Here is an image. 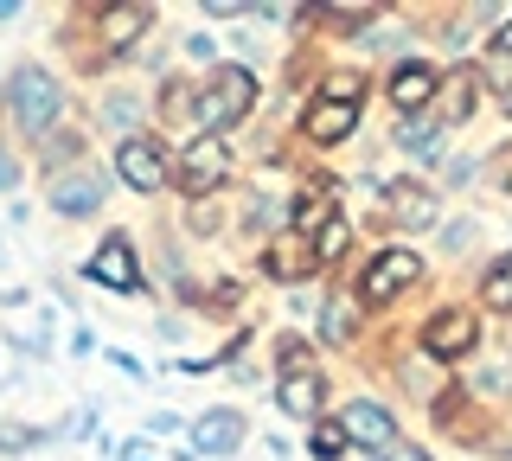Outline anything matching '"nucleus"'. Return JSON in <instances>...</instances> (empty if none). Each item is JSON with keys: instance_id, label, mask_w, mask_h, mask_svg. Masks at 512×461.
<instances>
[{"instance_id": "19", "label": "nucleus", "mask_w": 512, "mask_h": 461, "mask_svg": "<svg viewBox=\"0 0 512 461\" xmlns=\"http://www.w3.org/2000/svg\"><path fill=\"white\" fill-rule=\"evenodd\" d=\"M487 301L493 308H512V257H500L487 269Z\"/></svg>"}, {"instance_id": "18", "label": "nucleus", "mask_w": 512, "mask_h": 461, "mask_svg": "<svg viewBox=\"0 0 512 461\" xmlns=\"http://www.w3.org/2000/svg\"><path fill=\"white\" fill-rule=\"evenodd\" d=\"M397 141H404L410 154H436V148H442V122H410Z\"/></svg>"}, {"instance_id": "11", "label": "nucleus", "mask_w": 512, "mask_h": 461, "mask_svg": "<svg viewBox=\"0 0 512 461\" xmlns=\"http://www.w3.org/2000/svg\"><path fill=\"white\" fill-rule=\"evenodd\" d=\"M429 97H436V65H397L391 103H397V109H423Z\"/></svg>"}, {"instance_id": "27", "label": "nucleus", "mask_w": 512, "mask_h": 461, "mask_svg": "<svg viewBox=\"0 0 512 461\" xmlns=\"http://www.w3.org/2000/svg\"><path fill=\"white\" fill-rule=\"evenodd\" d=\"M13 13H20V7H13V0H0V20H13Z\"/></svg>"}, {"instance_id": "1", "label": "nucleus", "mask_w": 512, "mask_h": 461, "mask_svg": "<svg viewBox=\"0 0 512 461\" xmlns=\"http://www.w3.org/2000/svg\"><path fill=\"white\" fill-rule=\"evenodd\" d=\"M256 103V77L244 71V65H224V71H212L205 77V97H199V129H231L237 116Z\"/></svg>"}, {"instance_id": "2", "label": "nucleus", "mask_w": 512, "mask_h": 461, "mask_svg": "<svg viewBox=\"0 0 512 461\" xmlns=\"http://www.w3.org/2000/svg\"><path fill=\"white\" fill-rule=\"evenodd\" d=\"M13 116H20L26 135H45V129H52V116H58V84H52L39 65H26L20 77H13Z\"/></svg>"}, {"instance_id": "8", "label": "nucleus", "mask_w": 512, "mask_h": 461, "mask_svg": "<svg viewBox=\"0 0 512 461\" xmlns=\"http://www.w3.org/2000/svg\"><path fill=\"white\" fill-rule=\"evenodd\" d=\"M346 436L352 442H365V449H391L397 442V423H391V410L384 404H346Z\"/></svg>"}, {"instance_id": "7", "label": "nucleus", "mask_w": 512, "mask_h": 461, "mask_svg": "<svg viewBox=\"0 0 512 461\" xmlns=\"http://www.w3.org/2000/svg\"><path fill=\"white\" fill-rule=\"evenodd\" d=\"M474 314H461V308H448V314H436V321H429V333H423V346L436 359H461V353H474Z\"/></svg>"}, {"instance_id": "29", "label": "nucleus", "mask_w": 512, "mask_h": 461, "mask_svg": "<svg viewBox=\"0 0 512 461\" xmlns=\"http://www.w3.org/2000/svg\"><path fill=\"white\" fill-rule=\"evenodd\" d=\"M128 461H148V455H141V449H135V455H128Z\"/></svg>"}, {"instance_id": "15", "label": "nucleus", "mask_w": 512, "mask_h": 461, "mask_svg": "<svg viewBox=\"0 0 512 461\" xmlns=\"http://www.w3.org/2000/svg\"><path fill=\"white\" fill-rule=\"evenodd\" d=\"M282 410H288V417H314V410H320V378L314 372H301V378H282Z\"/></svg>"}, {"instance_id": "16", "label": "nucleus", "mask_w": 512, "mask_h": 461, "mask_svg": "<svg viewBox=\"0 0 512 461\" xmlns=\"http://www.w3.org/2000/svg\"><path fill=\"white\" fill-rule=\"evenodd\" d=\"M295 237H308V225H333V212H327V193H314V199H295Z\"/></svg>"}, {"instance_id": "14", "label": "nucleus", "mask_w": 512, "mask_h": 461, "mask_svg": "<svg viewBox=\"0 0 512 461\" xmlns=\"http://www.w3.org/2000/svg\"><path fill=\"white\" fill-rule=\"evenodd\" d=\"M263 263H269V276H276V282H295L301 269H314V250H308V237H282Z\"/></svg>"}, {"instance_id": "17", "label": "nucleus", "mask_w": 512, "mask_h": 461, "mask_svg": "<svg viewBox=\"0 0 512 461\" xmlns=\"http://www.w3.org/2000/svg\"><path fill=\"white\" fill-rule=\"evenodd\" d=\"M346 218H333V225H320V237H314V263H333V257H340V250H346Z\"/></svg>"}, {"instance_id": "10", "label": "nucleus", "mask_w": 512, "mask_h": 461, "mask_svg": "<svg viewBox=\"0 0 512 461\" xmlns=\"http://www.w3.org/2000/svg\"><path fill=\"white\" fill-rule=\"evenodd\" d=\"M103 205V180H90V173H71V180H58L52 186V212H71V218H84Z\"/></svg>"}, {"instance_id": "24", "label": "nucleus", "mask_w": 512, "mask_h": 461, "mask_svg": "<svg viewBox=\"0 0 512 461\" xmlns=\"http://www.w3.org/2000/svg\"><path fill=\"white\" fill-rule=\"evenodd\" d=\"M103 116H109V122H116V129H122V122H135V103H128V97H116V103L103 109Z\"/></svg>"}, {"instance_id": "30", "label": "nucleus", "mask_w": 512, "mask_h": 461, "mask_svg": "<svg viewBox=\"0 0 512 461\" xmlns=\"http://www.w3.org/2000/svg\"><path fill=\"white\" fill-rule=\"evenodd\" d=\"M506 103H512V84H506Z\"/></svg>"}, {"instance_id": "22", "label": "nucleus", "mask_w": 512, "mask_h": 461, "mask_svg": "<svg viewBox=\"0 0 512 461\" xmlns=\"http://www.w3.org/2000/svg\"><path fill=\"white\" fill-rule=\"evenodd\" d=\"M365 84H352V77H327V90H320V103H359Z\"/></svg>"}, {"instance_id": "25", "label": "nucleus", "mask_w": 512, "mask_h": 461, "mask_svg": "<svg viewBox=\"0 0 512 461\" xmlns=\"http://www.w3.org/2000/svg\"><path fill=\"white\" fill-rule=\"evenodd\" d=\"M493 45H500V52H512V20L500 26V33H493Z\"/></svg>"}, {"instance_id": "13", "label": "nucleus", "mask_w": 512, "mask_h": 461, "mask_svg": "<svg viewBox=\"0 0 512 461\" xmlns=\"http://www.w3.org/2000/svg\"><path fill=\"white\" fill-rule=\"evenodd\" d=\"M352 122H359V103H314L308 109V135L314 141H340Z\"/></svg>"}, {"instance_id": "3", "label": "nucleus", "mask_w": 512, "mask_h": 461, "mask_svg": "<svg viewBox=\"0 0 512 461\" xmlns=\"http://www.w3.org/2000/svg\"><path fill=\"white\" fill-rule=\"evenodd\" d=\"M90 276L103 282V289H116V295H135L141 289V269H135V250H128V237H103V250L90 257Z\"/></svg>"}, {"instance_id": "6", "label": "nucleus", "mask_w": 512, "mask_h": 461, "mask_svg": "<svg viewBox=\"0 0 512 461\" xmlns=\"http://www.w3.org/2000/svg\"><path fill=\"white\" fill-rule=\"evenodd\" d=\"M116 173L135 186V193H160V186H167V161H160L154 141H122V148H116Z\"/></svg>"}, {"instance_id": "12", "label": "nucleus", "mask_w": 512, "mask_h": 461, "mask_svg": "<svg viewBox=\"0 0 512 461\" xmlns=\"http://www.w3.org/2000/svg\"><path fill=\"white\" fill-rule=\"evenodd\" d=\"M154 20V7H109L103 13V45L109 52H122V45H135V33Z\"/></svg>"}, {"instance_id": "4", "label": "nucleus", "mask_w": 512, "mask_h": 461, "mask_svg": "<svg viewBox=\"0 0 512 461\" xmlns=\"http://www.w3.org/2000/svg\"><path fill=\"white\" fill-rule=\"evenodd\" d=\"M180 173H186L192 193H212V186H224V173H231V154H224L218 135H205V141H192L180 154Z\"/></svg>"}, {"instance_id": "5", "label": "nucleus", "mask_w": 512, "mask_h": 461, "mask_svg": "<svg viewBox=\"0 0 512 461\" xmlns=\"http://www.w3.org/2000/svg\"><path fill=\"white\" fill-rule=\"evenodd\" d=\"M416 276H423V257H416V250H384V257L365 269V295H372V301H391L397 289H410Z\"/></svg>"}, {"instance_id": "9", "label": "nucleus", "mask_w": 512, "mask_h": 461, "mask_svg": "<svg viewBox=\"0 0 512 461\" xmlns=\"http://www.w3.org/2000/svg\"><path fill=\"white\" fill-rule=\"evenodd\" d=\"M237 436H244V417H237V410H212V417L192 423V442H199L205 455H231Z\"/></svg>"}, {"instance_id": "26", "label": "nucleus", "mask_w": 512, "mask_h": 461, "mask_svg": "<svg viewBox=\"0 0 512 461\" xmlns=\"http://www.w3.org/2000/svg\"><path fill=\"white\" fill-rule=\"evenodd\" d=\"M7 186H13V161H7V154H0V193H7Z\"/></svg>"}, {"instance_id": "28", "label": "nucleus", "mask_w": 512, "mask_h": 461, "mask_svg": "<svg viewBox=\"0 0 512 461\" xmlns=\"http://www.w3.org/2000/svg\"><path fill=\"white\" fill-rule=\"evenodd\" d=\"M397 461H423V455H416V449H410V455H397Z\"/></svg>"}, {"instance_id": "23", "label": "nucleus", "mask_w": 512, "mask_h": 461, "mask_svg": "<svg viewBox=\"0 0 512 461\" xmlns=\"http://www.w3.org/2000/svg\"><path fill=\"white\" fill-rule=\"evenodd\" d=\"M391 205H397V212L410 218V225H423V218H429V199H423V193H397Z\"/></svg>"}, {"instance_id": "21", "label": "nucleus", "mask_w": 512, "mask_h": 461, "mask_svg": "<svg viewBox=\"0 0 512 461\" xmlns=\"http://www.w3.org/2000/svg\"><path fill=\"white\" fill-rule=\"evenodd\" d=\"M320 327H327V340H352V301L333 295V301H327V321H320Z\"/></svg>"}, {"instance_id": "20", "label": "nucleus", "mask_w": 512, "mask_h": 461, "mask_svg": "<svg viewBox=\"0 0 512 461\" xmlns=\"http://www.w3.org/2000/svg\"><path fill=\"white\" fill-rule=\"evenodd\" d=\"M346 442H352V436H346V423H314V455H327V461H333V455H346Z\"/></svg>"}]
</instances>
